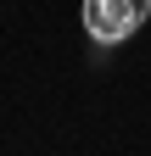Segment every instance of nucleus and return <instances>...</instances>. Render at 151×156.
Segmentation results:
<instances>
[{
  "label": "nucleus",
  "instance_id": "obj_1",
  "mask_svg": "<svg viewBox=\"0 0 151 156\" xmlns=\"http://www.w3.org/2000/svg\"><path fill=\"white\" fill-rule=\"evenodd\" d=\"M84 34L95 45H123L145 17H151V0H84Z\"/></svg>",
  "mask_w": 151,
  "mask_h": 156
}]
</instances>
